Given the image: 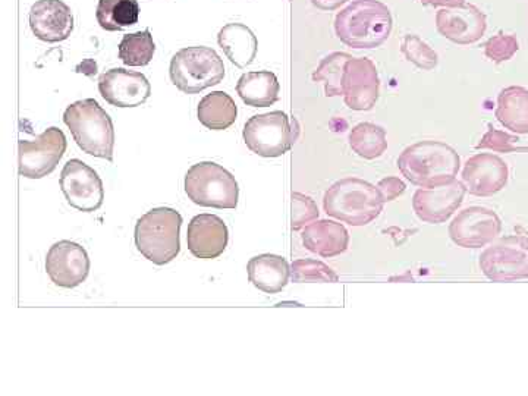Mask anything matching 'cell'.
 <instances>
[{
    "mask_svg": "<svg viewBox=\"0 0 528 396\" xmlns=\"http://www.w3.org/2000/svg\"><path fill=\"white\" fill-rule=\"evenodd\" d=\"M228 226L216 215H198L188 225V250L197 259H218L228 247Z\"/></svg>",
    "mask_w": 528,
    "mask_h": 396,
    "instance_id": "ffe728a7",
    "label": "cell"
},
{
    "mask_svg": "<svg viewBox=\"0 0 528 396\" xmlns=\"http://www.w3.org/2000/svg\"><path fill=\"white\" fill-rule=\"evenodd\" d=\"M351 58V55L344 52L330 53L317 66L313 81L325 84L326 97L344 96L342 80H344L345 65Z\"/></svg>",
    "mask_w": 528,
    "mask_h": 396,
    "instance_id": "f1b7e54d",
    "label": "cell"
},
{
    "mask_svg": "<svg viewBox=\"0 0 528 396\" xmlns=\"http://www.w3.org/2000/svg\"><path fill=\"white\" fill-rule=\"evenodd\" d=\"M30 27L42 42H64L74 30V15L62 0H37L31 6Z\"/></svg>",
    "mask_w": 528,
    "mask_h": 396,
    "instance_id": "d6986e66",
    "label": "cell"
},
{
    "mask_svg": "<svg viewBox=\"0 0 528 396\" xmlns=\"http://www.w3.org/2000/svg\"><path fill=\"white\" fill-rule=\"evenodd\" d=\"M291 279L295 284L304 282H339V276L328 264L320 260L300 259L291 264Z\"/></svg>",
    "mask_w": 528,
    "mask_h": 396,
    "instance_id": "4dcf8cb0",
    "label": "cell"
},
{
    "mask_svg": "<svg viewBox=\"0 0 528 396\" xmlns=\"http://www.w3.org/2000/svg\"><path fill=\"white\" fill-rule=\"evenodd\" d=\"M61 188L66 201L80 212H96L105 200L102 179L83 160L66 162L61 174Z\"/></svg>",
    "mask_w": 528,
    "mask_h": 396,
    "instance_id": "8fae6325",
    "label": "cell"
},
{
    "mask_svg": "<svg viewBox=\"0 0 528 396\" xmlns=\"http://www.w3.org/2000/svg\"><path fill=\"white\" fill-rule=\"evenodd\" d=\"M292 231H300L301 228L319 219V207L313 198L304 196L301 193H292Z\"/></svg>",
    "mask_w": 528,
    "mask_h": 396,
    "instance_id": "e575fe53",
    "label": "cell"
},
{
    "mask_svg": "<svg viewBox=\"0 0 528 396\" xmlns=\"http://www.w3.org/2000/svg\"><path fill=\"white\" fill-rule=\"evenodd\" d=\"M345 105L358 112L372 110L379 100L380 78L369 58H351L345 65L342 80Z\"/></svg>",
    "mask_w": 528,
    "mask_h": 396,
    "instance_id": "4fadbf2b",
    "label": "cell"
},
{
    "mask_svg": "<svg viewBox=\"0 0 528 396\" xmlns=\"http://www.w3.org/2000/svg\"><path fill=\"white\" fill-rule=\"evenodd\" d=\"M421 5L435 6V8H457L464 5L465 0H420Z\"/></svg>",
    "mask_w": 528,
    "mask_h": 396,
    "instance_id": "8d00e7d4",
    "label": "cell"
},
{
    "mask_svg": "<svg viewBox=\"0 0 528 396\" xmlns=\"http://www.w3.org/2000/svg\"><path fill=\"white\" fill-rule=\"evenodd\" d=\"M242 137L248 149L262 157L284 156L297 140L288 115L282 110L248 119Z\"/></svg>",
    "mask_w": 528,
    "mask_h": 396,
    "instance_id": "9c48e42d",
    "label": "cell"
},
{
    "mask_svg": "<svg viewBox=\"0 0 528 396\" xmlns=\"http://www.w3.org/2000/svg\"><path fill=\"white\" fill-rule=\"evenodd\" d=\"M169 74L179 91L197 94L222 83L225 65L218 53L210 47H185L172 58Z\"/></svg>",
    "mask_w": 528,
    "mask_h": 396,
    "instance_id": "8992f818",
    "label": "cell"
},
{
    "mask_svg": "<svg viewBox=\"0 0 528 396\" xmlns=\"http://www.w3.org/2000/svg\"><path fill=\"white\" fill-rule=\"evenodd\" d=\"M301 237L308 251L325 259L345 253L350 244V234L345 226L328 219L310 223Z\"/></svg>",
    "mask_w": 528,
    "mask_h": 396,
    "instance_id": "44dd1931",
    "label": "cell"
},
{
    "mask_svg": "<svg viewBox=\"0 0 528 396\" xmlns=\"http://www.w3.org/2000/svg\"><path fill=\"white\" fill-rule=\"evenodd\" d=\"M66 127L84 153L112 162L115 146L113 122L94 99L72 103L64 113Z\"/></svg>",
    "mask_w": 528,
    "mask_h": 396,
    "instance_id": "277c9868",
    "label": "cell"
},
{
    "mask_svg": "<svg viewBox=\"0 0 528 396\" xmlns=\"http://www.w3.org/2000/svg\"><path fill=\"white\" fill-rule=\"evenodd\" d=\"M140 6L137 0H99L96 18L106 31H122L138 22Z\"/></svg>",
    "mask_w": 528,
    "mask_h": 396,
    "instance_id": "4316f807",
    "label": "cell"
},
{
    "mask_svg": "<svg viewBox=\"0 0 528 396\" xmlns=\"http://www.w3.org/2000/svg\"><path fill=\"white\" fill-rule=\"evenodd\" d=\"M502 231V220L486 207H468L461 210L451 225L449 238L462 248H482L492 244Z\"/></svg>",
    "mask_w": 528,
    "mask_h": 396,
    "instance_id": "7c38bea8",
    "label": "cell"
},
{
    "mask_svg": "<svg viewBox=\"0 0 528 396\" xmlns=\"http://www.w3.org/2000/svg\"><path fill=\"white\" fill-rule=\"evenodd\" d=\"M77 72H83L86 75H94L97 72L96 62L87 59L83 64L77 66Z\"/></svg>",
    "mask_w": 528,
    "mask_h": 396,
    "instance_id": "f35d334b",
    "label": "cell"
},
{
    "mask_svg": "<svg viewBox=\"0 0 528 396\" xmlns=\"http://www.w3.org/2000/svg\"><path fill=\"white\" fill-rule=\"evenodd\" d=\"M483 47L487 59L495 62V64H502V62L514 58L515 53L520 49V43H518L517 37L499 31L496 36L490 37Z\"/></svg>",
    "mask_w": 528,
    "mask_h": 396,
    "instance_id": "836d02e7",
    "label": "cell"
},
{
    "mask_svg": "<svg viewBox=\"0 0 528 396\" xmlns=\"http://www.w3.org/2000/svg\"><path fill=\"white\" fill-rule=\"evenodd\" d=\"M347 2L348 0H311V3L322 11H335Z\"/></svg>",
    "mask_w": 528,
    "mask_h": 396,
    "instance_id": "74e56055",
    "label": "cell"
},
{
    "mask_svg": "<svg viewBox=\"0 0 528 396\" xmlns=\"http://www.w3.org/2000/svg\"><path fill=\"white\" fill-rule=\"evenodd\" d=\"M440 36L457 44L479 42L487 30V18L476 5L464 3L457 8H442L436 14Z\"/></svg>",
    "mask_w": 528,
    "mask_h": 396,
    "instance_id": "e0dca14e",
    "label": "cell"
},
{
    "mask_svg": "<svg viewBox=\"0 0 528 396\" xmlns=\"http://www.w3.org/2000/svg\"><path fill=\"white\" fill-rule=\"evenodd\" d=\"M401 52L408 62L416 65L417 68L423 69V71H432L438 66V53L416 34H407L404 37Z\"/></svg>",
    "mask_w": 528,
    "mask_h": 396,
    "instance_id": "1f68e13d",
    "label": "cell"
},
{
    "mask_svg": "<svg viewBox=\"0 0 528 396\" xmlns=\"http://www.w3.org/2000/svg\"><path fill=\"white\" fill-rule=\"evenodd\" d=\"M185 193L193 203L215 209H235L240 197L237 179L215 162H200L185 175Z\"/></svg>",
    "mask_w": 528,
    "mask_h": 396,
    "instance_id": "52a82bcc",
    "label": "cell"
},
{
    "mask_svg": "<svg viewBox=\"0 0 528 396\" xmlns=\"http://www.w3.org/2000/svg\"><path fill=\"white\" fill-rule=\"evenodd\" d=\"M509 169L505 160L492 153L470 157L462 169L461 181L467 193L476 197H492L508 184Z\"/></svg>",
    "mask_w": 528,
    "mask_h": 396,
    "instance_id": "5bb4252c",
    "label": "cell"
},
{
    "mask_svg": "<svg viewBox=\"0 0 528 396\" xmlns=\"http://www.w3.org/2000/svg\"><path fill=\"white\" fill-rule=\"evenodd\" d=\"M383 204L376 185L360 178L339 179L323 198L326 215L351 226L372 223L383 212Z\"/></svg>",
    "mask_w": 528,
    "mask_h": 396,
    "instance_id": "3957f363",
    "label": "cell"
},
{
    "mask_svg": "<svg viewBox=\"0 0 528 396\" xmlns=\"http://www.w3.org/2000/svg\"><path fill=\"white\" fill-rule=\"evenodd\" d=\"M376 187L379 190L380 196H382L383 203L394 201L395 198L402 196L405 190H407L405 182L402 179L396 178V176H388V178L380 179Z\"/></svg>",
    "mask_w": 528,
    "mask_h": 396,
    "instance_id": "d590c367",
    "label": "cell"
},
{
    "mask_svg": "<svg viewBox=\"0 0 528 396\" xmlns=\"http://www.w3.org/2000/svg\"><path fill=\"white\" fill-rule=\"evenodd\" d=\"M402 176L420 188H438L451 184L460 172L457 150L442 141H418L398 157Z\"/></svg>",
    "mask_w": 528,
    "mask_h": 396,
    "instance_id": "6da1fadb",
    "label": "cell"
},
{
    "mask_svg": "<svg viewBox=\"0 0 528 396\" xmlns=\"http://www.w3.org/2000/svg\"><path fill=\"white\" fill-rule=\"evenodd\" d=\"M278 77L270 71L247 72L237 84L242 102L251 108H267L279 100Z\"/></svg>",
    "mask_w": 528,
    "mask_h": 396,
    "instance_id": "d4e9b609",
    "label": "cell"
},
{
    "mask_svg": "<svg viewBox=\"0 0 528 396\" xmlns=\"http://www.w3.org/2000/svg\"><path fill=\"white\" fill-rule=\"evenodd\" d=\"M465 190L462 181L438 188H420L413 197V209L417 218L430 225H439L451 219L464 201Z\"/></svg>",
    "mask_w": 528,
    "mask_h": 396,
    "instance_id": "ac0fdd59",
    "label": "cell"
},
{
    "mask_svg": "<svg viewBox=\"0 0 528 396\" xmlns=\"http://www.w3.org/2000/svg\"><path fill=\"white\" fill-rule=\"evenodd\" d=\"M198 121L213 131L228 130L237 121L238 108L225 91H213L198 103Z\"/></svg>",
    "mask_w": 528,
    "mask_h": 396,
    "instance_id": "484cf974",
    "label": "cell"
},
{
    "mask_svg": "<svg viewBox=\"0 0 528 396\" xmlns=\"http://www.w3.org/2000/svg\"><path fill=\"white\" fill-rule=\"evenodd\" d=\"M218 43L226 58L238 68H247L256 59L259 42L253 31L240 22L226 24L218 34Z\"/></svg>",
    "mask_w": 528,
    "mask_h": 396,
    "instance_id": "603a6c76",
    "label": "cell"
},
{
    "mask_svg": "<svg viewBox=\"0 0 528 396\" xmlns=\"http://www.w3.org/2000/svg\"><path fill=\"white\" fill-rule=\"evenodd\" d=\"M517 135L508 134V132L496 130L493 125L489 124V130L483 135L482 140L477 144V150H492L496 153H526L528 147L518 146Z\"/></svg>",
    "mask_w": 528,
    "mask_h": 396,
    "instance_id": "d6a6232c",
    "label": "cell"
},
{
    "mask_svg": "<svg viewBox=\"0 0 528 396\" xmlns=\"http://www.w3.org/2000/svg\"><path fill=\"white\" fill-rule=\"evenodd\" d=\"M496 119L506 130L528 134V88L506 87L499 93Z\"/></svg>",
    "mask_w": 528,
    "mask_h": 396,
    "instance_id": "cb8c5ba5",
    "label": "cell"
},
{
    "mask_svg": "<svg viewBox=\"0 0 528 396\" xmlns=\"http://www.w3.org/2000/svg\"><path fill=\"white\" fill-rule=\"evenodd\" d=\"M46 272L53 284L62 288H75L83 284L90 272L86 248L77 242H56L47 253Z\"/></svg>",
    "mask_w": 528,
    "mask_h": 396,
    "instance_id": "2e32d148",
    "label": "cell"
},
{
    "mask_svg": "<svg viewBox=\"0 0 528 396\" xmlns=\"http://www.w3.org/2000/svg\"><path fill=\"white\" fill-rule=\"evenodd\" d=\"M248 279L266 294H278L291 278V267L286 259L276 254H262L248 262Z\"/></svg>",
    "mask_w": 528,
    "mask_h": 396,
    "instance_id": "7402d4cb",
    "label": "cell"
},
{
    "mask_svg": "<svg viewBox=\"0 0 528 396\" xmlns=\"http://www.w3.org/2000/svg\"><path fill=\"white\" fill-rule=\"evenodd\" d=\"M182 216L171 207H157L138 219L135 245L150 262L163 266L171 263L181 250Z\"/></svg>",
    "mask_w": 528,
    "mask_h": 396,
    "instance_id": "5b68a950",
    "label": "cell"
},
{
    "mask_svg": "<svg viewBox=\"0 0 528 396\" xmlns=\"http://www.w3.org/2000/svg\"><path fill=\"white\" fill-rule=\"evenodd\" d=\"M480 269L493 282L528 278V232L493 241L480 256Z\"/></svg>",
    "mask_w": 528,
    "mask_h": 396,
    "instance_id": "ba28073f",
    "label": "cell"
},
{
    "mask_svg": "<svg viewBox=\"0 0 528 396\" xmlns=\"http://www.w3.org/2000/svg\"><path fill=\"white\" fill-rule=\"evenodd\" d=\"M352 152L366 160H374L388 150V138L385 128L372 122H361L350 132Z\"/></svg>",
    "mask_w": 528,
    "mask_h": 396,
    "instance_id": "83f0119b",
    "label": "cell"
},
{
    "mask_svg": "<svg viewBox=\"0 0 528 396\" xmlns=\"http://www.w3.org/2000/svg\"><path fill=\"white\" fill-rule=\"evenodd\" d=\"M99 91L109 105L116 108H138L149 100L152 87L141 72L113 68L100 75Z\"/></svg>",
    "mask_w": 528,
    "mask_h": 396,
    "instance_id": "9a60e30c",
    "label": "cell"
},
{
    "mask_svg": "<svg viewBox=\"0 0 528 396\" xmlns=\"http://www.w3.org/2000/svg\"><path fill=\"white\" fill-rule=\"evenodd\" d=\"M394 27L391 9L380 0H354L335 18L336 37L354 49H376Z\"/></svg>",
    "mask_w": 528,
    "mask_h": 396,
    "instance_id": "7a4b0ae2",
    "label": "cell"
},
{
    "mask_svg": "<svg viewBox=\"0 0 528 396\" xmlns=\"http://www.w3.org/2000/svg\"><path fill=\"white\" fill-rule=\"evenodd\" d=\"M66 150V137L59 128L52 127L34 141H20V175L40 179L52 174Z\"/></svg>",
    "mask_w": 528,
    "mask_h": 396,
    "instance_id": "30bf717a",
    "label": "cell"
},
{
    "mask_svg": "<svg viewBox=\"0 0 528 396\" xmlns=\"http://www.w3.org/2000/svg\"><path fill=\"white\" fill-rule=\"evenodd\" d=\"M156 44L150 30L127 34L119 43V59L127 66H146L152 62Z\"/></svg>",
    "mask_w": 528,
    "mask_h": 396,
    "instance_id": "f546056e",
    "label": "cell"
}]
</instances>
